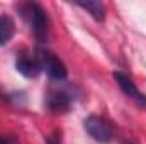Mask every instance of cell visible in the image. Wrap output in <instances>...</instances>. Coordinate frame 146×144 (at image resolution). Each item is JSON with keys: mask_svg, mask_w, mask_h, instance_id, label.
I'll return each instance as SVG.
<instances>
[{"mask_svg": "<svg viewBox=\"0 0 146 144\" xmlns=\"http://www.w3.org/2000/svg\"><path fill=\"white\" fill-rule=\"evenodd\" d=\"M24 14L26 17L29 19L31 22V27L34 31V36L39 39V41H46L48 37V17H46V12L37 5V3H29L26 5L24 9Z\"/></svg>", "mask_w": 146, "mask_h": 144, "instance_id": "1", "label": "cell"}, {"mask_svg": "<svg viewBox=\"0 0 146 144\" xmlns=\"http://www.w3.org/2000/svg\"><path fill=\"white\" fill-rule=\"evenodd\" d=\"M85 131L88 132V136L99 143H109L112 139V131H110V126L102 119V117H97V115H90L88 119H85Z\"/></svg>", "mask_w": 146, "mask_h": 144, "instance_id": "2", "label": "cell"}, {"mask_svg": "<svg viewBox=\"0 0 146 144\" xmlns=\"http://www.w3.org/2000/svg\"><path fill=\"white\" fill-rule=\"evenodd\" d=\"M41 66L46 70V73L53 78V80H65L66 78V68L63 65V61H60L56 56L46 53L42 56V61H41Z\"/></svg>", "mask_w": 146, "mask_h": 144, "instance_id": "3", "label": "cell"}, {"mask_svg": "<svg viewBox=\"0 0 146 144\" xmlns=\"http://www.w3.org/2000/svg\"><path fill=\"white\" fill-rule=\"evenodd\" d=\"M114 78L117 80L119 87L122 88V92H124L127 97H131V98H134L136 102L145 104V105H146V97L143 95V93H139V90L136 88V85L131 81V78H129V76H126V75H122V73L115 71V73H114Z\"/></svg>", "mask_w": 146, "mask_h": 144, "instance_id": "4", "label": "cell"}, {"mask_svg": "<svg viewBox=\"0 0 146 144\" xmlns=\"http://www.w3.org/2000/svg\"><path fill=\"white\" fill-rule=\"evenodd\" d=\"M17 71L22 73L24 76H27V78H34V76H37L39 75V71H41V63L37 61L36 58H31V56H21L19 59H17Z\"/></svg>", "mask_w": 146, "mask_h": 144, "instance_id": "5", "label": "cell"}, {"mask_svg": "<svg viewBox=\"0 0 146 144\" xmlns=\"http://www.w3.org/2000/svg\"><path fill=\"white\" fill-rule=\"evenodd\" d=\"M15 34V24L9 15H0V46H5L10 42V39Z\"/></svg>", "mask_w": 146, "mask_h": 144, "instance_id": "6", "label": "cell"}, {"mask_svg": "<svg viewBox=\"0 0 146 144\" xmlns=\"http://www.w3.org/2000/svg\"><path fill=\"white\" fill-rule=\"evenodd\" d=\"M70 105V100H68V97L65 95V93H61V92H56V93H51L49 95V98H48V107L51 108L53 112H65L66 108Z\"/></svg>", "mask_w": 146, "mask_h": 144, "instance_id": "7", "label": "cell"}, {"mask_svg": "<svg viewBox=\"0 0 146 144\" xmlns=\"http://www.w3.org/2000/svg\"><path fill=\"white\" fill-rule=\"evenodd\" d=\"M78 5L88 10L97 20H104V5L100 2H78Z\"/></svg>", "mask_w": 146, "mask_h": 144, "instance_id": "8", "label": "cell"}]
</instances>
